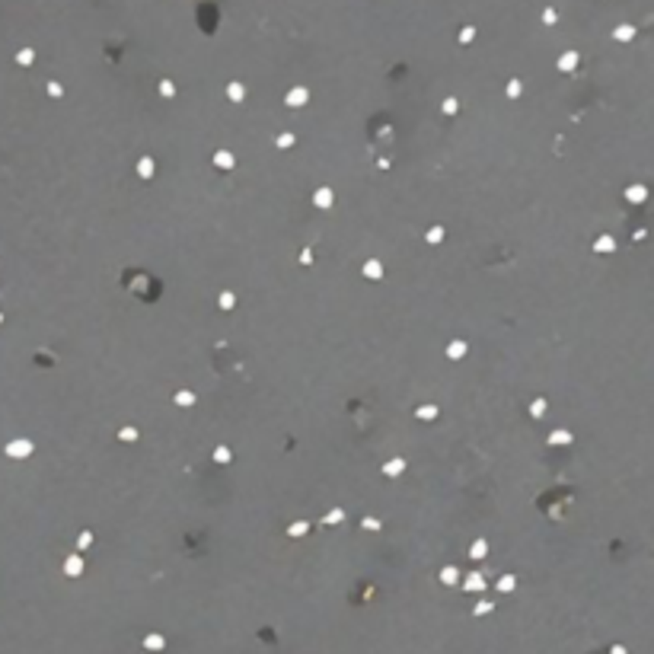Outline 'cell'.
<instances>
[{
    "mask_svg": "<svg viewBox=\"0 0 654 654\" xmlns=\"http://www.w3.org/2000/svg\"><path fill=\"white\" fill-rule=\"evenodd\" d=\"M600 635L610 645H625L629 654H654V603L616 613L603 623Z\"/></svg>",
    "mask_w": 654,
    "mask_h": 654,
    "instance_id": "obj_1",
    "label": "cell"
}]
</instances>
